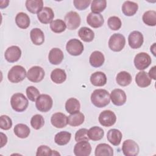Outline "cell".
<instances>
[{
	"instance_id": "d6986e66",
	"label": "cell",
	"mask_w": 156,
	"mask_h": 156,
	"mask_svg": "<svg viewBox=\"0 0 156 156\" xmlns=\"http://www.w3.org/2000/svg\"><path fill=\"white\" fill-rule=\"evenodd\" d=\"M64 57L62 51L57 48L51 49L48 55V60L52 65H59L62 62Z\"/></svg>"
},
{
	"instance_id": "ee69618b",
	"label": "cell",
	"mask_w": 156,
	"mask_h": 156,
	"mask_svg": "<svg viewBox=\"0 0 156 156\" xmlns=\"http://www.w3.org/2000/svg\"><path fill=\"white\" fill-rule=\"evenodd\" d=\"M12 126V121L7 115H1L0 117V127L2 130H9Z\"/></svg>"
},
{
	"instance_id": "9a60e30c",
	"label": "cell",
	"mask_w": 156,
	"mask_h": 156,
	"mask_svg": "<svg viewBox=\"0 0 156 156\" xmlns=\"http://www.w3.org/2000/svg\"><path fill=\"white\" fill-rule=\"evenodd\" d=\"M21 56V49L17 46L9 47L5 51L4 57L5 60L10 63L17 62Z\"/></svg>"
},
{
	"instance_id": "60d3db41",
	"label": "cell",
	"mask_w": 156,
	"mask_h": 156,
	"mask_svg": "<svg viewBox=\"0 0 156 156\" xmlns=\"http://www.w3.org/2000/svg\"><path fill=\"white\" fill-rule=\"evenodd\" d=\"M60 155L58 152L56 151H52L50 147L46 145H41L40 146L37 150L36 155L40 156V155Z\"/></svg>"
},
{
	"instance_id": "8992f818",
	"label": "cell",
	"mask_w": 156,
	"mask_h": 156,
	"mask_svg": "<svg viewBox=\"0 0 156 156\" xmlns=\"http://www.w3.org/2000/svg\"><path fill=\"white\" fill-rule=\"evenodd\" d=\"M152 62L150 55L144 52L137 54L134 58V65L136 68L142 71L146 69L151 65Z\"/></svg>"
},
{
	"instance_id": "836d02e7",
	"label": "cell",
	"mask_w": 156,
	"mask_h": 156,
	"mask_svg": "<svg viewBox=\"0 0 156 156\" xmlns=\"http://www.w3.org/2000/svg\"><path fill=\"white\" fill-rule=\"evenodd\" d=\"M65 109L69 114L79 112L80 109V104L79 101L74 98L68 99L65 103Z\"/></svg>"
},
{
	"instance_id": "7c38bea8",
	"label": "cell",
	"mask_w": 156,
	"mask_h": 156,
	"mask_svg": "<svg viewBox=\"0 0 156 156\" xmlns=\"http://www.w3.org/2000/svg\"><path fill=\"white\" fill-rule=\"evenodd\" d=\"M91 152V146L88 141H78L74 147V154L76 156H88Z\"/></svg>"
},
{
	"instance_id": "c3c4849f",
	"label": "cell",
	"mask_w": 156,
	"mask_h": 156,
	"mask_svg": "<svg viewBox=\"0 0 156 156\" xmlns=\"http://www.w3.org/2000/svg\"><path fill=\"white\" fill-rule=\"evenodd\" d=\"M1 147H4L7 142V137L6 135L3 133L2 132H1Z\"/></svg>"
},
{
	"instance_id": "74e56055",
	"label": "cell",
	"mask_w": 156,
	"mask_h": 156,
	"mask_svg": "<svg viewBox=\"0 0 156 156\" xmlns=\"http://www.w3.org/2000/svg\"><path fill=\"white\" fill-rule=\"evenodd\" d=\"M50 28L54 33H62L64 32L66 28V26L64 21L60 19L53 20L50 23Z\"/></svg>"
},
{
	"instance_id": "44dd1931",
	"label": "cell",
	"mask_w": 156,
	"mask_h": 156,
	"mask_svg": "<svg viewBox=\"0 0 156 156\" xmlns=\"http://www.w3.org/2000/svg\"><path fill=\"white\" fill-rule=\"evenodd\" d=\"M104 61L105 57L104 54L99 51L93 52L89 58V62L90 65L94 68L101 66L104 64Z\"/></svg>"
},
{
	"instance_id": "ffe728a7",
	"label": "cell",
	"mask_w": 156,
	"mask_h": 156,
	"mask_svg": "<svg viewBox=\"0 0 156 156\" xmlns=\"http://www.w3.org/2000/svg\"><path fill=\"white\" fill-rule=\"evenodd\" d=\"M122 138V133L116 129H112L109 130L107 134V140L113 146H118L121 143Z\"/></svg>"
},
{
	"instance_id": "7dc6e473",
	"label": "cell",
	"mask_w": 156,
	"mask_h": 156,
	"mask_svg": "<svg viewBox=\"0 0 156 156\" xmlns=\"http://www.w3.org/2000/svg\"><path fill=\"white\" fill-rule=\"evenodd\" d=\"M156 66H154L151 68V69L149 70L148 75L150 77L151 79H152L154 80H155L156 79Z\"/></svg>"
},
{
	"instance_id": "e575fe53",
	"label": "cell",
	"mask_w": 156,
	"mask_h": 156,
	"mask_svg": "<svg viewBox=\"0 0 156 156\" xmlns=\"http://www.w3.org/2000/svg\"><path fill=\"white\" fill-rule=\"evenodd\" d=\"M13 131L16 136L20 138H27L30 132L29 127L24 124L20 123L16 124L13 129Z\"/></svg>"
},
{
	"instance_id": "4dcf8cb0",
	"label": "cell",
	"mask_w": 156,
	"mask_h": 156,
	"mask_svg": "<svg viewBox=\"0 0 156 156\" xmlns=\"http://www.w3.org/2000/svg\"><path fill=\"white\" fill-rule=\"evenodd\" d=\"M87 135L91 140L99 141L103 138L104 131L102 128L98 126H93L88 130Z\"/></svg>"
},
{
	"instance_id": "d4e9b609",
	"label": "cell",
	"mask_w": 156,
	"mask_h": 156,
	"mask_svg": "<svg viewBox=\"0 0 156 156\" xmlns=\"http://www.w3.org/2000/svg\"><path fill=\"white\" fill-rule=\"evenodd\" d=\"M30 37L32 42L35 45H41L44 41V35L39 28H34L30 32Z\"/></svg>"
},
{
	"instance_id": "681fc988",
	"label": "cell",
	"mask_w": 156,
	"mask_h": 156,
	"mask_svg": "<svg viewBox=\"0 0 156 156\" xmlns=\"http://www.w3.org/2000/svg\"><path fill=\"white\" fill-rule=\"evenodd\" d=\"M155 43H154L153 45L151 47V51L152 52V53L154 55H155Z\"/></svg>"
},
{
	"instance_id": "277c9868",
	"label": "cell",
	"mask_w": 156,
	"mask_h": 156,
	"mask_svg": "<svg viewBox=\"0 0 156 156\" xmlns=\"http://www.w3.org/2000/svg\"><path fill=\"white\" fill-rule=\"evenodd\" d=\"M53 104L52 98L46 94H41L38 97L35 101V107L38 110L41 112L49 111Z\"/></svg>"
},
{
	"instance_id": "7402d4cb",
	"label": "cell",
	"mask_w": 156,
	"mask_h": 156,
	"mask_svg": "<svg viewBox=\"0 0 156 156\" xmlns=\"http://www.w3.org/2000/svg\"><path fill=\"white\" fill-rule=\"evenodd\" d=\"M90 82L96 87L104 86L107 83L106 75L101 71L94 72L90 76Z\"/></svg>"
},
{
	"instance_id": "d590c367",
	"label": "cell",
	"mask_w": 156,
	"mask_h": 156,
	"mask_svg": "<svg viewBox=\"0 0 156 156\" xmlns=\"http://www.w3.org/2000/svg\"><path fill=\"white\" fill-rule=\"evenodd\" d=\"M78 35L85 42H91L94 38V32L87 27H82L78 31Z\"/></svg>"
},
{
	"instance_id": "bcb514c9",
	"label": "cell",
	"mask_w": 156,
	"mask_h": 156,
	"mask_svg": "<svg viewBox=\"0 0 156 156\" xmlns=\"http://www.w3.org/2000/svg\"><path fill=\"white\" fill-rule=\"evenodd\" d=\"M91 1L90 0H74L73 4L74 7L79 10H83L86 9Z\"/></svg>"
},
{
	"instance_id": "f1b7e54d",
	"label": "cell",
	"mask_w": 156,
	"mask_h": 156,
	"mask_svg": "<svg viewBox=\"0 0 156 156\" xmlns=\"http://www.w3.org/2000/svg\"><path fill=\"white\" fill-rule=\"evenodd\" d=\"M15 23L21 29H27L30 23L29 16L24 12H20L15 16Z\"/></svg>"
},
{
	"instance_id": "603a6c76",
	"label": "cell",
	"mask_w": 156,
	"mask_h": 156,
	"mask_svg": "<svg viewBox=\"0 0 156 156\" xmlns=\"http://www.w3.org/2000/svg\"><path fill=\"white\" fill-rule=\"evenodd\" d=\"M135 82L138 87L145 88L151 85V79L146 71H141L136 74L135 76Z\"/></svg>"
},
{
	"instance_id": "7a4b0ae2",
	"label": "cell",
	"mask_w": 156,
	"mask_h": 156,
	"mask_svg": "<svg viewBox=\"0 0 156 156\" xmlns=\"http://www.w3.org/2000/svg\"><path fill=\"white\" fill-rule=\"evenodd\" d=\"M10 104L13 110L17 112H22L27 108L29 102L23 93H16L12 96Z\"/></svg>"
},
{
	"instance_id": "7bdbcfd3",
	"label": "cell",
	"mask_w": 156,
	"mask_h": 156,
	"mask_svg": "<svg viewBox=\"0 0 156 156\" xmlns=\"http://www.w3.org/2000/svg\"><path fill=\"white\" fill-rule=\"evenodd\" d=\"M26 95L30 101L34 102L40 96V91L36 87L29 86L26 88Z\"/></svg>"
},
{
	"instance_id": "5bb4252c",
	"label": "cell",
	"mask_w": 156,
	"mask_h": 156,
	"mask_svg": "<svg viewBox=\"0 0 156 156\" xmlns=\"http://www.w3.org/2000/svg\"><path fill=\"white\" fill-rule=\"evenodd\" d=\"M144 41V38L143 34L137 30L132 32L128 37L129 45L132 49L140 48Z\"/></svg>"
},
{
	"instance_id": "4316f807",
	"label": "cell",
	"mask_w": 156,
	"mask_h": 156,
	"mask_svg": "<svg viewBox=\"0 0 156 156\" xmlns=\"http://www.w3.org/2000/svg\"><path fill=\"white\" fill-rule=\"evenodd\" d=\"M94 154L96 156H112L113 155V149L106 143H100L97 145Z\"/></svg>"
},
{
	"instance_id": "30bf717a",
	"label": "cell",
	"mask_w": 156,
	"mask_h": 156,
	"mask_svg": "<svg viewBox=\"0 0 156 156\" xmlns=\"http://www.w3.org/2000/svg\"><path fill=\"white\" fill-rule=\"evenodd\" d=\"M45 75L44 69L39 66L31 67L27 73V78L32 82L38 83L41 82Z\"/></svg>"
},
{
	"instance_id": "83f0119b",
	"label": "cell",
	"mask_w": 156,
	"mask_h": 156,
	"mask_svg": "<svg viewBox=\"0 0 156 156\" xmlns=\"http://www.w3.org/2000/svg\"><path fill=\"white\" fill-rule=\"evenodd\" d=\"M85 120L84 115L79 112L70 114L68 116V124L71 126L76 127L83 124Z\"/></svg>"
},
{
	"instance_id": "52a82bcc",
	"label": "cell",
	"mask_w": 156,
	"mask_h": 156,
	"mask_svg": "<svg viewBox=\"0 0 156 156\" xmlns=\"http://www.w3.org/2000/svg\"><path fill=\"white\" fill-rule=\"evenodd\" d=\"M66 49L68 54L73 56L80 55L83 51L84 47L82 43L78 39L73 38L69 40L66 45Z\"/></svg>"
},
{
	"instance_id": "9c48e42d",
	"label": "cell",
	"mask_w": 156,
	"mask_h": 156,
	"mask_svg": "<svg viewBox=\"0 0 156 156\" xmlns=\"http://www.w3.org/2000/svg\"><path fill=\"white\" fill-rule=\"evenodd\" d=\"M98 120L100 124L102 126L110 127L116 122V116L113 112L106 110L102 111L99 114Z\"/></svg>"
},
{
	"instance_id": "ba28073f",
	"label": "cell",
	"mask_w": 156,
	"mask_h": 156,
	"mask_svg": "<svg viewBox=\"0 0 156 156\" xmlns=\"http://www.w3.org/2000/svg\"><path fill=\"white\" fill-rule=\"evenodd\" d=\"M65 23L69 30H75L80 24L81 19L79 15L74 11H70L65 16Z\"/></svg>"
},
{
	"instance_id": "4fadbf2b",
	"label": "cell",
	"mask_w": 156,
	"mask_h": 156,
	"mask_svg": "<svg viewBox=\"0 0 156 156\" xmlns=\"http://www.w3.org/2000/svg\"><path fill=\"white\" fill-rule=\"evenodd\" d=\"M110 96L112 103L116 106L123 105L126 102V94L121 89L116 88L113 90Z\"/></svg>"
},
{
	"instance_id": "f546056e",
	"label": "cell",
	"mask_w": 156,
	"mask_h": 156,
	"mask_svg": "<svg viewBox=\"0 0 156 156\" xmlns=\"http://www.w3.org/2000/svg\"><path fill=\"white\" fill-rule=\"evenodd\" d=\"M51 79L55 83L60 84L63 83L66 79V74L65 70L60 68L54 69L51 73Z\"/></svg>"
},
{
	"instance_id": "3957f363",
	"label": "cell",
	"mask_w": 156,
	"mask_h": 156,
	"mask_svg": "<svg viewBox=\"0 0 156 156\" xmlns=\"http://www.w3.org/2000/svg\"><path fill=\"white\" fill-rule=\"evenodd\" d=\"M27 73L25 68L21 65H15L9 71L7 74L8 79L12 83H19L23 81Z\"/></svg>"
},
{
	"instance_id": "e0dca14e",
	"label": "cell",
	"mask_w": 156,
	"mask_h": 156,
	"mask_svg": "<svg viewBox=\"0 0 156 156\" xmlns=\"http://www.w3.org/2000/svg\"><path fill=\"white\" fill-rule=\"evenodd\" d=\"M87 23L93 28H98L104 24V20L101 13L90 12L87 16Z\"/></svg>"
},
{
	"instance_id": "6da1fadb",
	"label": "cell",
	"mask_w": 156,
	"mask_h": 156,
	"mask_svg": "<svg viewBox=\"0 0 156 156\" xmlns=\"http://www.w3.org/2000/svg\"><path fill=\"white\" fill-rule=\"evenodd\" d=\"M91 101L96 107H104L110 103V94L105 89L94 90L91 94Z\"/></svg>"
},
{
	"instance_id": "1f68e13d",
	"label": "cell",
	"mask_w": 156,
	"mask_h": 156,
	"mask_svg": "<svg viewBox=\"0 0 156 156\" xmlns=\"http://www.w3.org/2000/svg\"><path fill=\"white\" fill-rule=\"evenodd\" d=\"M71 138V133L67 131H61L55 135L54 141L59 146H64L69 142Z\"/></svg>"
},
{
	"instance_id": "5b68a950",
	"label": "cell",
	"mask_w": 156,
	"mask_h": 156,
	"mask_svg": "<svg viewBox=\"0 0 156 156\" xmlns=\"http://www.w3.org/2000/svg\"><path fill=\"white\" fill-rule=\"evenodd\" d=\"M126 44V38L124 36L121 34H114L109 38L108 47L115 52L121 51Z\"/></svg>"
},
{
	"instance_id": "ac0fdd59",
	"label": "cell",
	"mask_w": 156,
	"mask_h": 156,
	"mask_svg": "<svg viewBox=\"0 0 156 156\" xmlns=\"http://www.w3.org/2000/svg\"><path fill=\"white\" fill-rule=\"evenodd\" d=\"M54 17V13L52 9L48 7H44L37 13L38 20L43 24L51 23Z\"/></svg>"
},
{
	"instance_id": "ab89813d",
	"label": "cell",
	"mask_w": 156,
	"mask_h": 156,
	"mask_svg": "<svg viewBox=\"0 0 156 156\" xmlns=\"http://www.w3.org/2000/svg\"><path fill=\"white\" fill-rule=\"evenodd\" d=\"M31 126L35 130H39L44 124V119L42 115L36 114L34 115L30 119Z\"/></svg>"
},
{
	"instance_id": "f35d334b",
	"label": "cell",
	"mask_w": 156,
	"mask_h": 156,
	"mask_svg": "<svg viewBox=\"0 0 156 156\" xmlns=\"http://www.w3.org/2000/svg\"><path fill=\"white\" fill-rule=\"evenodd\" d=\"M91 3V10L93 13H99L103 12L107 6V1L105 0H94Z\"/></svg>"
},
{
	"instance_id": "2e32d148",
	"label": "cell",
	"mask_w": 156,
	"mask_h": 156,
	"mask_svg": "<svg viewBox=\"0 0 156 156\" xmlns=\"http://www.w3.org/2000/svg\"><path fill=\"white\" fill-rule=\"evenodd\" d=\"M51 122L56 128H63L68 124V116L61 112L55 113L51 118Z\"/></svg>"
},
{
	"instance_id": "d6a6232c",
	"label": "cell",
	"mask_w": 156,
	"mask_h": 156,
	"mask_svg": "<svg viewBox=\"0 0 156 156\" xmlns=\"http://www.w3.org/2000/svg\"><path fill=\"white\" fill-rule=\"evenodd\" d=\"M132 78L130 74L125 71L119 72L116 77L117 83L122 87L129 85L132 82Z\"/></svg>"
},
{
	"instance_id": "f6af8a7d",
	"label": "cell",
	"mask_w": 156,
	"mask_h": 156,
	"mask_svg": "<svg viewBox=\"0 0 156 156\" xmlns=\"http://www.w3.org/2000/svg\"><path fill=\"white\" fill-rule=\"evenodd\" d=\"M88 130L85 128L80 129L78 130L75 134V140L76 141H88L90 139L87 135Z\"/></svg>"
},
{
	"instance_id": "8d00e7d4",
	"label": "cell",
	"mask_w": 156,
	"mask_h": 156,
	"mask_svg": "<svg viewBox=\"0 0 156 156\" xmlns=\"http://www.w3.org/2000/svg\"><path fill=\"white\" fill-rule=\"evenodd\" d=\"M142 19L146 25L155 26L156 25V12L155 10L146 11L144 13Z\"/></svg>"
},
{
	"instance_id": "8fae6325",
	"label": "cell",
	"mask_w": 156,
	"mask_h": 156,
	"mask_svg": "<svg viewBox=\"0 0 156 156\" xmlns=\"http://www.w3.org/2000/svg\"><path fill=\"white\" fill-rule=\"evenodd\" d=\"M138 144L132 140H125L122 145V151L126 156H136L139 153Z\"/></svg>"
},
{
	"instance_id": "cb8c5ba5",
	"label": "cell",
	"mask_w": 156,
	"mask_h": 156,
	"mask_svg": "<svg viewBox=\"0 0 156 156\" xmlns=\"http://www.w3.org/2000/svg\"><path fill=\"white\" fill-rule=\"evenodd\" d=\"M138 9V5L137 3L126 1H125L122 5V13L127 16H131L134 15Z\"/></svg>"
},
{
	"instance_id": "484cf974",
	"label": "cell",
	"mask_w": 156,
	"mask_h": 156,
	"mask_svg": "<svg viewBox=\"0 0 156 156\" xmlns=\"http://www.w3.org/2000/svg\"><path fill=\"white\" fill-rule=\"evenodd\" d=\"M26 7L29 12L38 13L43 8V1L42 0H27Z\"/></svg>"
},
{
	"instance_id": "b9f144b4",
	"label": "cell",
	"mask_w": 156,
	"mask_h": 156,
	"mask_svg": "<svg viewBox=\"0 0 156 156\" xmlns=\"http://www.w3.org/2000/svg\"><path fill=\"white\" fill-rule=\"evenodd\" d=\"M107 24L110 29L113 30H118L121 28L122 23L119 17L112 16L108 18L107 20Z\"/></svg>"
}]
</instances>
